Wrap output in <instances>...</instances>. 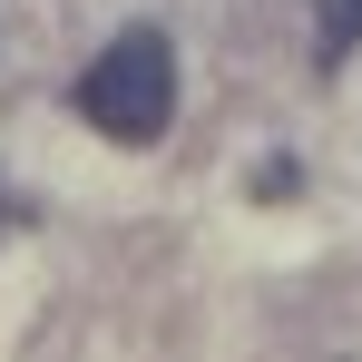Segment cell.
I'll use <instances>...</instances> for the list:
<instances>
[{"instance_id":"cell-1","label":"cell","mask_w":362,"mask_h":362,"mask_svg":"<svg viewBox=\"0 0 362 362\" xmlns=\"http://www.w3.org/2000/svg\"><path fill=\"white\" fill-rule=\"evenodd\" d=\"M78 118L98 127V137H118V147L167 137V118H177V49H167L157 30L108 40V49L88 59V78H78Z\"/></svg>"},{"instance_id":"cell-2","label":"cell","mask_w":362,"mask_h":362,"mask_svg":"<svg viewBox=\"0 0 362 362\" xmlns=\"http://www.w3.org/2000/svg\"><path fill=\"white\" fill-rule=\"evenodd\" d=\"M362 40V0H323V59H343Z\"/></svg>"}]
</instances>
